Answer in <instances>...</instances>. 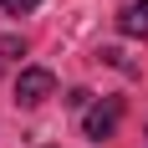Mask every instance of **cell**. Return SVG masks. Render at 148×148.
Segmentation results:
<instances>
[{
  "label": "cell",
  "mask_w": 148,
  "mask_h": 148,
  "mask_svg": "<svg viewBox=\"0 0 148 148\" xmlns=\"http://www.w3.org/2000/svg\"><path fill=\"white\" fill-rule=\"evenodd\" d=\"M0 5H5V15H31L41 0H0Z\"/></svg>",
  "instance_id": "cell-5"
},
{
  "label": "cell",
  "mask_w": 148,
  "mask_h": 148,
  "mask_svg": "<svg viewBox=\"0 0 148 148\" xmlns=\"http://www.w3.org/2000/svg\"><path fill=\"white\" fill-rule=\"evenodd\" d=\"M118 123H123V97H102V102L87 107V118H82V138L107 143V138L118 133Z\"/></svg>",
  "instance_id": "cell-1"
},
{
  "label": "cell",
  "mask_w": 148,
  "mask_h": 148,
  "mask_svg": "<svg viewBox=\"0 0 148 148\" xmlns=\"http://www.w3.org/2000/svg\"><path fill=\"white\" fill-rule=\"evenodd\" d=\"M21 51H26L21 36H0V72H5V61H10V56H21Z\"/></svg>",
  "instance_id": "cell-4"
},
{
  "label": "cell",
  "mask_w": 148,
  "mask_h": 148,
  "mask_svg": "<svg viewBox=\"0 0 148 148\" xmlns=\"http://www.w3.org/2000/svg\"><path fill=\"white\" fill-rule=\"evenodd\" d=\"M118 31H123V36H133V41H143V36H148V0H128V5H123Z\"/></svg>",
  "instance_id": "cell-3"
},
{
  "label": "cell",
  "mask_w": 148,
  "mask_h": 148,
  "mask_svg": "<svg viewBox=\"0 0 148 148\" xmlns=\"http://www.w3.org/2000/svg\"><path fill=\"white\" fill-rule=\"evenodd\" d=\"M51 92H56V77L46 72V66H26V72H21V82H15V97H21V107H41Z\"/></svg>",
  "instance_id": "cell-2"
},
{
  "label": "cell",
  "mask_w": 148,
  "mask_h": 148,
  "mask_svg": "<svg viewBox=\"0 0 148 148\" xmlns=\"http://www.w3.org/2000/svg\"><path fill=\"white\" fill-rule=\"evenodd\" d=\"M87 97H92L87 87H72V92H66V107H87Z\"/></svg>",
  "instance_id": "cell-6"
}]
</instances>
